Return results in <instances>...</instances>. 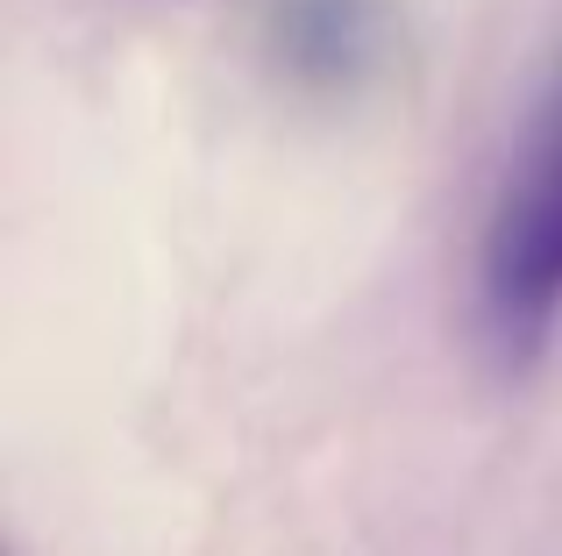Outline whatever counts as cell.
Returning a JSON list of instances; mask_svg holds the SVG:
<instances>
[{
	"label": "cell",
	"instance_id": "6da1fadb",
	"mask_svg": "<svg viewBox=\"0 0 562 556\" xmlns=\"http://www.w3.org/2000/svg\"><path fill=\"white\" fill-rule=\"evenodd\" d=\"M562 321V71L513 136L477 229V329L506 364L535 357Z\"/></svg>",
	"mask_w": 562,
	"mask_h": 556
},
{
	"label": "cell",
	"instance_id": "7a4b0ae2",
	"mask_svg": "<svg viewBox=\"0 0 562 556\" xmlns=\"http://www.w3.org/2000/svg\"><path fill=\"white\" fill-rule=\"evenodd\" d=\"M378 43L371 0H285L278 8V51L292 57V71H357Z\"/></svg>",
	"mask_w": 562,
	"mask_h": 556
}]
</instances>
